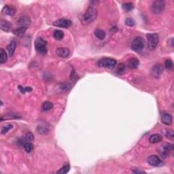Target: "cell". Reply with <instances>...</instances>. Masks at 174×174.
I'll return each mask as SVG.
<instances>
[{
  "label": "cell",
  "mask_w": 174,
  "mask_h": 174,
  "mask_svg": "<svg viewBox=\"0 0 174 174\" xmlns=\"http://www.w3.org/2000/svg\"><path fill=\"white\" fill-rule=\"evenodd\" d=\"M97 16V10L93 7H89L84 14L82 15L80 18L81 23L83 25H88L95 21Z\"/></svg>",
  "instance_id": "obj_1"
},
{
  "label": "cell",
  "mask_w": 174,
  "mask_h": 174,
  "mask_svg": "<svg viewBox=\"0 0 174 174\" xmlns=\"http://www.w3.org/2000/svg\"><path fill=\"white\" fill-rule=\"evenodd\" d=\"M116 61L112 58H103L99 60L97 63V65L100 68H106L109 69H112L116 65Z\"/></svg>",
  "instance_id": "obj_2"
},
{
  "label": "cell",
  "mask_w": 174,
  "mask_h": 174,
  "mask_svg": "<svg viewBox=\"0 0 174 174\" xmlns=\"http://www.w3.org/2000/svg\"><path fill=\"white\" fill-rule=\"evenodd\" d=\"M46 41L41 37H37L35 40V48L38 52L41 54H46Z\"/></svg>",
  "instance_id": "obj_3"
},
{
  "label": "cell",
  "mask_w": 174,
  "mask_h": 174,
  "mask_svg": "<svg viewBox=\"0 0 174 174\" xmlns=\"http://www.w3.org/2000/svg\"><path fill=\"white\" fill-rule=\"evenodd\" d=\"M165 8V2L163 0H157L154 1L151 5V10L153 13L156 14L163 12Z\"/></svg>",
  "instance_id": "obj_4"
},
{
  "label": "cell",
  "mask_w": 174,
  "mask_h": 174,
  "mask_svg": "<svg viewBox=\"0 0 174 174\" xmlns=\"http://www.w3.org/2000/svg\"><path fill=\"white\" fill-rule=\"evenodd\" d=\"M145 46V41L141 37H137L133 39L131 43V48L135 52H139Z\"/></svg>",
  "instance_id": "obj_5"
},
{
  "label": "cell",
  "mask_w": 174,
  "mask_h": 174,
  "mask_svg": "<svg viewBox=\"0 0 174 174\" xmlns=\"http://www.w3.org/2000/svg\"><path fill=\"white\" fill-rule=\"evenodd\" d=\"M148 39V46L150 49H155L159 43V35L157 33H148L146 35Z\"/></svg>",
  "instance_id": "obj_6"
},
{
  "label": "cell",
  "mask_w": 174,
  "mask_h": 174,
  "mask_svg": "<svg viewBox=\"0 0 174 174\" xmlns=\"http://www.w3.org/2000/svg\"><path fill=\"white\" fill-rule=\"evenodd\" d=\"M52 25L55 27H61V28H69L72 25V22L68 19H61L54 22Z\"/></svg>",
  "instance_id": "obj_7"
},
{
  "label": "cell",
  "mask_w": 174,
  "mask_h": 174,
  "mask_svg": "<svg viewBox=\"0 0 174 174\" xmlns=\"http://www.w3.org/2000/svg\"><path fill=\"white\" fill-rule=\"evenodd\" d=\"M148 163L150 165L153 167H159L163 165V162L157 156L152 155L148 158Z\"/></svg>",
  "instance_id": "obj_8"
},
{
  "label": "cell",
  "mask_w": 174,
  "mask_h": 174,
  "mask_svg": "<svg viewBox=\"0 0 174 174\" xmlns=\"http://www.w3.org/2000/svg\"><path fill=\"white\" fill-rule=\"evenodd\" d=\"M173 149V145L172 144H166L163 146L161 148L160 154L163 159H165L167 157L169 152Z\"/></svg>",
  "instance_id": "obj_9"
},
{
  "label": "cell",
  "mask_w": 174,
  "mask_h": 174,
  "mask_svg": "<svg viewBox=\"0 0 174 174\" xmlns=\"http://www.w3.org/2000/svg\"><path fill=\"white\" fill-rule=\"evenodd\" d=\"M163 72V67L161 65H155L150 71L151 75L155 78H159Z\"/></svg>",
  "instance_id": "obj_10"
},
{
  "label": "cell",
  "mask_w": 174,
  "mask_h": 174,
  "mask_svg": "<svg viewBox=\"0 0 174 174\" xmlns=\"http://www.w3.org/2000/svg\"><path fill=\"white\" fill-rule=\"evenodd\" d=\"M161 122L165 125H171L173 122V118H172L171 114L168 113H163L161 115Z\"/></svg>",
  "instance_id": "obj_11"
},
{
  "label": "cell",
  "mask_w": 174,
  "mask_h": 174,
  "mask_svg": "<svg viewBox=\"0 0 174 174\" xmlns=\"http://www.w3.org/2000/svg\"><path fill=\"white\" fill-rule=\"evenodd\" d=\"M12 23H10L9 21L2 19L0 21V28L2 31H4L5 32L10 31L11 29H12Z\"/></svg>",
  "instance_id": "obj_12"
},
{
  "label": "cell",
  "mask_w": 174,
  "mask_h": 174,
  "mask_svg": "<svg viewBox=\"0 0 174 174\" xmlns=\"http://www.w3.org/2000/svg\"><path fill=\"white\" fill-rule=\"evenodd\" d=\"M31 23L30 18L27 16H23L18 20V24L21 27H27Z\"/></svg>",
  "instance_id": "obj_13"
},
{
  "label": "cell",
  "mask_w": 174,
  "mask_h": 174,
  "mask_svg": "<svg viewBox=\"0 0 174 174\" xmlns=\"http://www.w3.org/2000/svg\"><path fill=\"white\" fill-rule=\"evenodd\" d=\"M70 50L67 48H59L56 50V54L58 57L61 58H67L70 55Z\"/></svg>",
  "instance_id": "obj_14"
},
{
  "label": "cell",
  "mask_w": 174,
  "mask_h": 174,
  "mask_svg": "<svg viewBox=\"0 0 174 174\" xmlns=\"http://www.w3.org/2000/svg\"><path fill=\"white\" fill-rule=\"evenodd\" d=\"M16 9L13 6L10 5H6L5 6L3 7V12L7 15L9 16H13L15 14Z\"/></svg>",
  "instance_id": "obj_15"
},
{
  "label": "cell",
  "mask_w": 174,
  "mask_h": 174,
  "mask_svg": "<svg viewBox=\"0 0 174 174\" xmlns=\"http://www.w3.org/2000/svg\"><path fill=\"white\" fill-rule=\"evenodd\" d=\"M139 65V60L136 58H131V59H128L127 62L128 67L130 69H136L138 68Z\"/></svg>",
  "instance_id": "obj_16"
},
{
  "label": "cell",
  "mask_w": 174,
  "mask_h": 174,
  "mask_svg": "<svg viewBox=\"0 0 174 174\" xmlns=\"http://www.w3.org/2000/svg\"><path fill=\"white\" fill-rule=\"evenodd\" d=\"M16 46V43L14 40H12L11 42L9 43V45L7 47V50H8V54L10 55V57H12L13 54L15 52V49Z\"/></svg>",
  "instance_id": "obj_17"
},
{
  "label": "cell",
  "mask_w": 174,
  "mask_h": 174,
  "mask_svg": "<svg viewBox=\"0 0 174 174\" xmlns=\"http://www.w3.org/2000/svg\"><path fill=\"white\" fill-rule=\"evenodd\" d=\"M27 29V27H20L19 28H16L12 30V33H13L15 35L23 36L25 33Z\"/></svg>",
  "instance_id": "obj_18"
},
{
  "label": "cell",
  "mask_w": 174,
  "mask_h": 174,
  "mask_svg": "<svg viewBox=\"0 0 174 174\" xmlns=\"http://www.w3.org/2000/svg\"><path fill=\"white\" fill-rule=\"evenodd\" d=\"M162 136L159 134H154L150 137L149 141L151 144H157L162 141Z\"/></svg>",
  "instance_id": "obj_19"
},
{
  "label": "cell",
  "mask_w": 174,
  "mask_h": 174,
  "mask_svg": "<svg viewBox=\"0 0 174 174\" xmlns=\"http://www.w3.org/2000/svg\"><path fill=\"white\" fill-rule=\"evenodd\" d=\"M94 34H95V35L97 37V38H99V39H101V40H102V39H104L105 37H106V32L104 31L103 30L99 29H95V31H94Z\"/></svg>",
  "instance_id": "obj_20"
},
{
  "label": "cell",
  "mask_w": 174,
  "mask_h": 174,
  "mask_svg": "<svg viewBox=\"0 0 174 174\" xmlns=\"http://www.w3.org/2000/svg\"><path fill=\"white\" fill-rule=\"evenodd\" d=\"M8 60V54L3 48L0 49V63L1 64L5 63Z\"/></svg>",
  "instance_id": "obj_21"
},
{
  "label": "cell",
  "mask_w": 174,
  "mask_h": 174,
  "mask_svg": "<svg viewBox=\"0 0 174 174\" xmlns=\"http://www.w3.org/2000/svg\"><path fill=\"white\" fill-rule=\"evenodd\" d=\"M53 37L57 40H61L64 37V33L61 30L56 29L53 32Z\"/></svg>",
  "instance_id": "obj_22"
},
{
  "label": "cell",
  "mask_w": 174,
  "mask_h": 174,
  "mask_svg": "<svg viewBox=\"0 0 174 174\" xmlns=\"http://www.w3.org/2000/svg\"><path fill=\"white\" fill-rule=\"evenodd\" d=\"M122 8L124 11L128 12L133 10V9L134 8V5L133 3L131 2H127V3H123L122 5Z\"/></svg>",
  "instance_id": "obj_23"
},
{
  "label": "cell",
  "mask_w": 174,
  "mask_h": 174,
  "mask_svg": "<svg viewBox=\"0 0 174 174\" xmlns=\"http://www.w3.org/2000/svg\"><path fill=\"white\" fill-rule=\"evenodd\" d=\"M52 108H53V105L50 101H45L42 104V106H41V109L44 112L49 111V110L52 109Z\"/></svg>",
  "instance_id": "obj_24"
},
{
  "label": "cell",
  "mask_w": 174,
  "mask_h": 174,
  "mask_svg": "<svg viewBox=\"0 0 174 174\" xmlns=\"http://www.w3.org/2000/svg\"><path fill=\"white\" fill-rule=\"evenodd\" d=\"M23 147H24V149L27 153H30L33 150V145L31 142H25L23 144Z\"/></svg>",
  "instance_id": "obj_25"
},
{
  "label": "cell",
  "mask_w": 174,
  "mask_h": 174,
  "mask_svg": "<svg viewBox=\"0 0 174 174\" xmlns=\"http://www.w3.org/2000/svg\"><path fill=\"white\" fill-rule=\"evenodd\" d=\"M70 165L66 164V165H65L63 166L62 168L60 169L59 171L57 172V173H60V174L67 173L69 171H70Z\"/></svg>",
  "instance_id": "obj_26"
},
{
  "label": "cell",
  "mask_w": 174,
  "mask_h": 174,
  "mask_svg": "<svg viewBox=\"0 0 174 174\" xmlns=\"http://www.w3.org/2000/svg\"><path fill=\"white\" fill-rule=\"evenodd\" d=\"M13 127V125L12 124H5L4 126H2V128H1V134H5L7 133L8 132L9 130H10L11 128H12Z\"/></svg>",
  "instance_id": "obj_27"
},
{
  "label": "cell",
  "mask_w": 174,
  "mask_h": 174,
  "mask_svg": "<svg viewBox=\"0 0 174 174\" xmlns=\"http://www.w3.org/2000/svg\"><path fill=\"white\" fill-rule=\"evenodd\" d=\"M125 71V65L123 63H120L116 69V73L118 74V75H121Z\"/></svg>",
  "instance_id": "obj_28"
},
{
  "label": "cell",
  "mask_w": 174,
  "mask_h": 174,
  "mask_svg": "<svg viewBox=\"0 0 174 174\" xmlns=\"http://www.w3.org/2000/svg\"><path fill=\"white\" fill-rule=\"evenodd\" d=\"M165 68L167 69V70H171V69L173 68V61H172V60L167 59L166 61H165Z\"/></svg>",
  "instance_id": "obj_29"
},
{
  "label": "cell",
  "mask_w": 174,
  "mask_h": 174,
  "mask_svg": "<svg viewBox=\"0 0 174 174\" xmlns=\"http://www.w3.org/2000/svg\"><path fill=\"white\" fill-rule=\"evenodd\" d=\"M34 139V136L33 135V133H31V132H29L26 134V136H25V138L24 139V141L25 142H30V141H33Z\"/></svg>",
  "instance_id": "obj_30"
},
{
  "label": "cell",
  "mask_w": 174,
  "mask_h": 174,
  "mask_svg": "<svg viewBox=\"0 0 174 174\" xmlns=\"http://www.w3.org/2000/svg\"><path fill=\"white\" fill-rule=\"evenodd\" d=\"M124 23L125 25H127L128 27H133L135 24V21H134L132 18H127V19H126L124 21Z\"/></svg>",
  "instance_id": "obj_31"
},
{
  "label": "cell",
  "mask_w": 174,
  "mask_h": 174,
  "mask_svg": "<svg viewBox=\"0 0 174 174\" xmlns=\"http://www.w3.org/2000/svg\"><path fill=\"white\" fill-rule=\"evenodd\" d=\"M19 88L20 89V90H21V92H23V93H25V92H31L32 91V88H31V87L29 86H19Z\"/></svg>",
  "instance_id": "obj_32"
},
{
  "label": "cell",
  "mask_w": 174,
  "mask_h": 174,
  "mask_svg": "<svg viewBox=\"0 0 174 174\" xmlns=\"http://www.w3.org/2000/svg\"><path fill=\"white\" fill-rule=\"evenodd\" d=\"M37 131L39 132V133H40L41 134H45V133H48V128H46V127H39V128H38Z\"/></svg>",
  "instance_id": "obj_33"
},
{
  "label": "cell",
  "mask_w": 174,
  "mask_h": 174,
  "mask_svg": "<svg viewBox=\"0 0 174 174\" xmlns=\"http://www.w3.org/2000/svg\"><path fill=\"white\" fill-rule=\"evenodd\" d=\"M132 172L134 173H146V172L142 170H140L139 169L137 168H133L132 169Z\"/></svg>",
  "instance_id": "obj_34"
},
{
  "label": "cell",
  "mask_w": 174,
  "mask_h": 174,
  "mask_svg": "<svg viewBox=\"0 0 174 174\" xmlns=\"http://www.w3.org/2000/svg\"><path fill=\"white\" fill-rule=\"evenodd\" d=\"M166 136L167 137H174V133H173V131L172 130H168L167 131V133H166Z\"/></svg>",
  "instance_id": "obj_35"
},
{
  "label": "cell",
  "mask_w": 174,
  "mask_h": 174,
  "mask_svg": "<svg viewBox=\"0 0 174 174\" xmlns=\"http://www.w3.org/2000/svg\"><path fill=\"white\" fill-rule=\"evenodd\" d=\"M168 44L169 45V46H173L174 40H173V37L170 38V39H169V40H168Z\"/></svg>",
  "instance_id": "obj_36"
}]
</instances>
